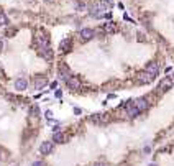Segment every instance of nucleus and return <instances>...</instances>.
<instances>
[{
    "label": "nucleus",
    "instance_id": "obj_1",
    "mask_svg": "<svg viewBox=\"0 0 174 166\" xmlns=\"http://www.w3.org/2000/svg\"><path fill=\"white\" fill-rule=\"evenodd\" d=\"M35 43H36V46L40 48V50L48 48V46H50V36H46L43 31H40V33L35 36Z\"/></svg>",
    "mask_w": 174,
    "mask_h": 166
},
{
    "label": "nucleus",
    "instance_id": "obj_2",
    "mask_svg": "<svg viewBox=\"0 0 174 166\" xmlns=\"http://www.w3.org/2000/svg\"><path fill=\"white\" fill-rule=\"evenodd\" d=\"M66 86L71 91H79L81 86H82V82H81V79H79L77 76H69V77L66 79Z\"/></svg>",
    "mask_w": 174,
    "mask_h": 166
},
{
    "label": "nucleus",
    "instance_id": "obj_3",
    "mask_svg": "<svg viewBox=\"0 0 174 166\" xmlns=\"http://www.w3.org/2000/svg\"><path fill=\"white\" fill-rule=\"evenodd\" d=\"M79 36H81L82 41H91L92 38L95 36V31H94L92 28H82L81 31H79Z\"/></svg>",
    "mask_w": 174,
    "mask_h": 166
},
{
    "label": "nucleus",
    "instance_id": "obj_4",
    "mask_svg": "<svg viewBox=\"0 0 174 166\" xmlns=\"http://www.w3.org/2000/svg\"><path fill=\"white\" fill-rule=\"evenodd\" d=\"M174 86V79H171V77H164L159 82V86H158V89L159 91H163V92H166V91H169L171 87Z\"/></svg>",
    "mask_w": 174,
    "mask_h": 166
},
{
    "label": "nucleus",
    "instance_id": "obj_5",
    "mask_svg": "<svg viewBox=\"0 0 174 166\" xmlns=\"http://www.w3.org/2000/svg\"><path fill=\"white\" fill-rule=\"evenodd\" d=\"M133 105L138 109V112H145V110H148V107H149V102L146 99H137L135 102H133Z\"/></svg>",
    "mask_w": 174,
    "mask_h": 166
},
{
    "label": "nucleus",
    "instance_id": "obj_6",
    "mask_svg": "<svg viewBox=\"0 0 174 166\" xmlns=\"http://www.w3.org/2000/svg\"><path fill=\"white\" fill-rule=\"evenodd\" d=\"M145 71L156 77V76L159 74V66H158V62H148V64L145 66Z\"/></svg>",
    "mask_w": 174,
    "mask_h": 166
},
{
    "label": "nucleus",
    "instance_id": "obj_7",
    "mask_svg": "<svg viewBox=\"0 0 174 166\" xmlns=\"http://www.w3.org/2000/svg\"><path fill=\"white\" fill-rule=\"evenodd\" d=\"M154 81V76H151L149 72H146V71H143L140 76H138V82L140 84H149Z\"/></svg>",
    "mask_w": 174,
    "mask_h": 166
},
{
    "label": "nucleus",
    "instance_id": "obj_8",
    "mask_svg": "<svg viewBox=\"0 0 174 166\" xmlns=\"http://www.w3.org/2000/svg\"><path fill=\"white\" fill-rule=\"evenodd\" d=\"M71 46H72L71 38H64V40H61V43H59V51H61V53H69Z\"/></svg>",
    "mask_w": 174,
    "mask_h": 166
},
{
    "label": "nucleus",
    "instance_id": "obj_9",
    "mask_svg": "<svg viewBox=\"0 0 174 166\" xmlns=\"http://www.w3.org/2000/svg\"><path fill=\"white\" fill-rule=\"evenodd\" d=\"M54 145H53V141H43L41 146H40V153L41 155H50L51 151H53Z\"/></svg>",
    "mask_w": 174,
    "mask_h": 166
},
{
    "label": "nucleus",
    "instance_id": "obj_10",
    "mask_svg": "<svg viewBox=\"0 0 174 166\" xmlns=\"http://www.w3.org/2000/svg\"><path fill=\"white\" fill-rule=\"evenodd\" d=\"M117 31V25L113 23V21H107V23H104V33L105 35H112Z\"/></svg>",
    "mask_w": 174,
    "mask_h": 166
},
{
    "label": "nucleus",
    "instance_id": "obj_11",
    "mask_svg": "<svg viewBox=\"0 0 174 166\" xmlns=\"http://www.w3.org/2000/svg\"><path fill=\"white\" fill-rule=\"evenodd\" d=\"M26 87H28V81H26V79L20 77L15 81V89H17V91H25Z\"/></svg>",
    "mask_w": 174,
    "mask_h": 166
},
{
    "label": "nucleus",
    "instance_id": "obj_12",
    "mask_svg": "<svg viewBox=\"0 0 174 166\" xmlns=\"http://www.w3.org/2000/svg\"><path fill=\"white\" fill-rule=\"evenodd\" d=\"M59 76H61L64 81L71 76V71H69V67H67L66 64H59Z\"/></svg>",
    "mask_w": 174,
    "mask_h": 166
},
{
    "label": "nucleus",
    "instance_id": "obj_13",
    "mask_svg": "<svg viewBox=\"0 0 174 166\" xmlns=\"http://www.w3.org/2000/svg\"><path fill=\"white\" fill-rule=\"evenodd\" d=\"M40 54H41L45 59H48V61H51V59L54 58V54H53V51H51L50 46H48V48H43V50H40Z\"/></svg>",
    "mask_w": 174,
    "mask_h": 166
},
{
    "label": "nucleus",
    "instance_id": "obj_14",
    "mask_svg": "<svg viewBox=\"0 0 174 166\" xmlns=\"http://www.w3.org/2000/svg\"><path fill=\"white\" fill-rule=\"evenodd\" d=\"M92 122H95V123H107L108 117L105 114H102V115H92Z\"/></svg>",
    "mask_w": 174,
    "mask_h": 166
},
{
    "label": "nucleus",
    "instance_id": "obj_15",
    "mask_svg": "<svg viewBox=\"0 0 174 166\" xmlns=\"http://www.w3.org/2000/svg\"><path fill=\"white\" fill-rule=\"evenodd\" d=\"M46 84H48V81H46V79H35V81H33L35 89H41V87H45Z\"/></svg>",
    "mask_w": 174,
    "mask_h": 166
},
{
    "label": "nucleus",
    "instance_id": "obj_16",
    "mask_svg": "<svg viewBox=\"0 0 174 166\" xmlns=\"http://www.w3.org/2000/svg\"><path fill=\"white\" fill-rule=\"evenodd\" d=\"M127 115H128V117H132V118H133V117H137V115H140V112H138V109L137 107H135V105H130V107H128V110H127Z\"/></svg>",
    "mask_w": 174,
    "mask_h": 166
},
{
    "label": "nucleus",
    "instance_id": "obj_17",
    "mask_svg": "<svg viewBox=\"0 0 174 166\" xmlns=\"http://www.w3.org/2000/svg\"><path fill=\"white\" fill-rule=\"evenodd\" d=\"M10 21H8V17L5 15V12L2 9H0V26H5V25H8Z\"/></svg>",
    "mask_w": 174,
    "mask_h": 166
},
{
    "label": "nucleus",
    "instance_id": "obj_18",
    "mask_svg": "<svg viewBox=\"0 0 174 166\" xmlns=\"http://www.w3.org/2000/svg\"><path fill=\"white\" fill-rule=\"evenodd\" d=\"M53 140L56 141V143H64V140H66V137H64L62 133L56 132V133H54V137H53Z\"/></svg>",
    "mask_w": 174,
    "mask_h": 166
},
{
    "label": "nucleus",
    "instance_id": "obj_19",
    "mask_svg": "<svg viewBox=\"0 0 174 166\" xmlns=\"http://www.w3.org/2000/svg\"><path fill=\"white\" fill-rule=\"evenodd\" d=\"M74 7H76V9H77V10H81V12L87 9V5L84 4V2H76V4H74Z\"/></svg>",
    "mask_w": 174,
    "mask_h": 166
},
{
    "label": "nucleus",
    "instance_id": "obj_20",
    "mask_svg": "<svg viewBox=\"0 0 174 166\" xmlns=\"http://www.w3.org/2000/svg\"><path fill=\"white\" fill-rule=\"evenodd\" d=\"M31 166H45V163H43V161H35Z\"/></svg>",
    "mask_w": 174,
    "mask_h": 166
},
{
    "label": "nucleus",
    "instance_id": "obj_21",
    "mask_svg": "<svg viewBox=\"0 0 174 166\" xmlns=\"http://www.w3.org/2000/svg\"><path fill=\"white\" fill-rule=\"evenodd\" d=\"M4 50V41H2V40H0V51Z\"/></svg>",
    "mask_w": 174,
    "mask_h": 166
},
{
    "label": "nucleus",
    "instance_id": "obj_22",
    "mask_svg": "<svg viewBox=\"0 0 174 166\" xmlns=\"http://www.w3.org/2000/svg\"><path fill=\"white\" fill-rule=\"evenodd\" d=\"M95 166H105V165H95Z\"/></svg>",
    "mask_w": 174,
    "mask_h": 166
},
{
    "label": "nucleus",
    "instance_id": "obj_23",
    "mask_svg": "<svg viewBox=\"0 0 174 166\" xmlns=\"http://www.w3.org/2000/svg\"><path fill=\"white\" fill-rule=\"evenodd\" d=\"M149 166H156V165H149Z\"/></svg>",
    "mask_w": 174,
    "mask_h": 166
}]
</instances>
